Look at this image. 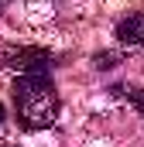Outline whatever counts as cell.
I'll return each instance as SVG.
<instances>
[{
    "label": "cell",
    "instance_id": "1",
    "mask_svg": "<svg viewBox=\"0 0 144 147\" xmlns=\"http://www.w3.org/2000/svg\"><path fill=\"white\" fill-rule=\"evenodd\" d=\"M14 110L28 130H48L58 120V92L48 75H21L14 82Z\"/></svg>",
    "mask_w": 144,
    "mask_h": 147
},
{
    "label": "cell",
    "instance_id": "2",
    "mask_svg": "<svg viewBox=\"0 0 144 147\" xmlns=\"http://www.w3.org/2000/svg\"><path fill=\"white\" fill-rule=\"evenodd\" d=\"M10 62L21 75H48V69H52V55L41 48H21L10 55Z\"/></svg>",
    "mask_w": 144,
    "mask_h": 147
},
{
    "label": "cell",
    "instance_id": "3",
    "mask_svg": "<svg viewBox=\"0 0 144 147\" xmlns=\"http://www.w3.org/2000/svg\"><path fill=\"white\" fill-rule=\"evenodd\" d=\"M117 38L127 45H144V14H134L117 24Z\"/></svg>",
    "mask_w": 144,
    "mask_h": 147
},
{
    "label": "cell",
    "instance_id": "4",
    "mask_svg": "<svg viewBox=\"0 0 144 147\" xmlns=\"http://www.w3.org/2000/svg\"><path fill=\"white\" fill-rule=\"evenodd\" d=\"M120 92H124V96H127V99H130V103H134V106L144 113V89H137V86H124Z\"/></svg>",
    "mask_w": 144,
    "mask_h": 147
},
{
    "label": "cell",
    "instance_id": "5",
    "mask_svg": "<svg viewBox=\"0 0 144 147\" xmlns=\"http://www.w3.org/2000/svg\"><path fill=\"white\" fill-rule=\"evenodd\" d=\"M0 123H3V106H0Z\"/></svg>",
    "mask_w": 144,
    "mask_h": 147
},
{
    "label": "cell",
    "instance_id": "6",
    "mask_svg": "<svg viewBox=\"0 0 144 147\" xmlns=\"http://www.w3.org/2000/svg\"><path fill=\"white\" fill-rule=\"evenodd\" d=\"M3 147H14V144H3Z\"/></svg>",
    "mask_w": 144,
    "mask_h": 147
}]
</instances>
